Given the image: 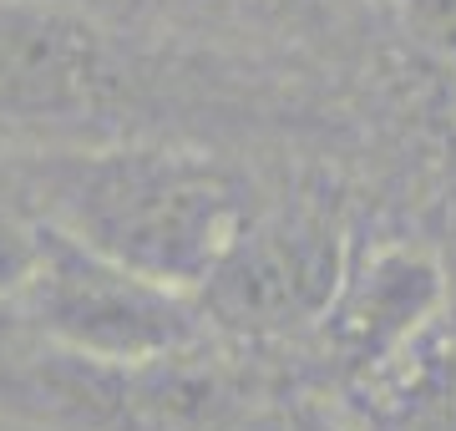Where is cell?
<instances>
[{
	"label": "cell",
	"mask_w": 456,
	"mask_h": 431,
	"mask_svg": "<svg viewBox=\"0 0 456 431\" xmlns=\"http://www.w3.org/2000/svg\"><path fill=\"white\" fill-rule=\"evenodd\" d=\"M117 86L112 41L56 0H0V127L77 122Z\"/></svg>",
	"instance_id": "obj_5"
},
{
	"label": "cell",
	"mask_w": 456,
	"mask_h": 431,
	"mask_svg": "<svg viewBox=\"0 0 456 431\" xmlns=\"http://www.w3.org/2000/svg\"><path fill=\"white\" fill-rule=\"evenodd\" d=\"M284 427L289 431H355L345 416L325 411V406H314V401H294V406H284Z\"/></svg>",
	"instance_id": "obj_10"
},
{
	"label": "cell",
	"mask_w": 456,
	"mask_h": 431,
	"mask_svg": "<svg viewBox=\"0 0 456 431\" xmlns=\"http://www.w3.org/2000/svg\"><path fill=\"white\" fill-rule=\"evenodd\" d=\"M0 421L31 431H289L244 365L208 350L97 361L41 335L0 355Z\"/></svg>",
	"instance_id": "obj_2"
},
{
	"label": "cell",
	"mask_w": 456,
	"mask_h": 431,
	"mask_svg": "<svg viewBox=\"0 0 456 431\" xmlns=\"http://www.w3.org/2000/svg\"><path fill=\"white\" fill-rule=\"evenodd\" d=\"M41 214H36L16 183V167L0 163V295H16L36 264Z\"/></svg>",
	"instance_id": "obj_8"
},
{
	"label": "cell",
	"mask_w": 456,
	"mask_h": 431,
	"mask_svg": "<svg viewBox=\"0 0 456 431\" xmlns=\"http://www.w3.org/2000/svg\"><path fill=\"white\" fill-rule=\"evenodd\" d=\"M441 310V269L421 249H386L345 280L340 299L320 320L325 355L350 386L380 376L406 355Z\"/></svg>",
	"instance_id": "obj_6"
},
{
	"label": "cell",
	"mask_w": 456,
	"mask_h": 431,
	"mask_svg": "<svg viewBox=\"0 0 456 431\" xmlns=\"http://www.w3.org/2000/svg\"><path fill=\"white\" fill-rule=\"evenodd\" d=\"M244 5H259V11H284V5H310V0H244Z\"/></svg>",
	"instance_id": "obj_12"
},
{
	"label": "cell",
	"mask_w": 456,
	"mask_h": 431,
	"mask_svg": "<svg viewBox=\"0 0 456 431\" xmlns=\"http://www.w3.org/2000/svg\"><path fill=\"white\" fill-rule=\"evenodd\" d=\"M406 20L421 46L456 61V0H406Z\"/></svg>",
	"instance_id": "obj_9"
},
{
	"label": "cell",
	"mask_w": 456,
	"mask_h": 431,
	"mask_svg": "<svg viewBox=\"0 0 456 431\" xmlns=\"http://www.w3.org/2000/svg\"><path fill=\"white\" fill-rule=\"evenodd\" d=\"M36 214L178 289H198L248 224V178L213 152L82 148L11 158Z\"/></svg>",
	"instance_id": "obj_1"
},
{
	"label": "cell",
	"mask_w": 456,
	"mask_h": 431,
	"mask_svg": "<svg viewBox=\"0 0 456 431\" xmlns=\"http://www.w3.org/2000/svg\"><path fill=\"white\" fill-rule=\"evenodd\" d=\"M16 299L41 340L97 361H152L193 350L213 335L193 289L152 280L46 218L36 264Z\"/></svg>",
	"instance_id": "obj_3"
},
{
	"label": "cell",
	"mask_w": 456,
	"mask_h": 431,
	"mask_svg": "<svg viewBox=\"0 0 456 431\" xmlns=\"http://www.w3.org/2000/svg\"><path fill=\"white\" fill-rule=\"evenodd\" d=\"M31 320H26V310H20L16 295H0V355L5 350H16L20 340H31Z\"/></svg>",
	"instance_id": "obj_11"
},
{
	"label": "cell",
	"mask_w": 456,
	"mask_h": 431,
	"mask_svg": "<svg viewBox=\"0 0 456 431\" xmlns=\"http://www.w3.org/2000/svg\"><path fill=\"white\" fill-rule=\"evenodd\" d=\"M340 289V218L325 203L294 199L279 208H254L193 295L213 330H228L239 340H289L320 330Z\"/></svg>",
	"instance_id": "obj_4"
},
{
	"label": "cell",
	"mask_w": 456,
	"mask_h": 431,
	"mask_svg": "<svg viewBox=\"0 0 456 431\" xmlns=\"http://www.w3.org/2000/svg\"><path fill=\"white\" fill-rule=\"evenodd\" d=\"M350 396L370 401L355 431H456V330H426L395 365L350 386Z\"/></svg>",
	"instance_id": "obj_7"
}]
</instances>
